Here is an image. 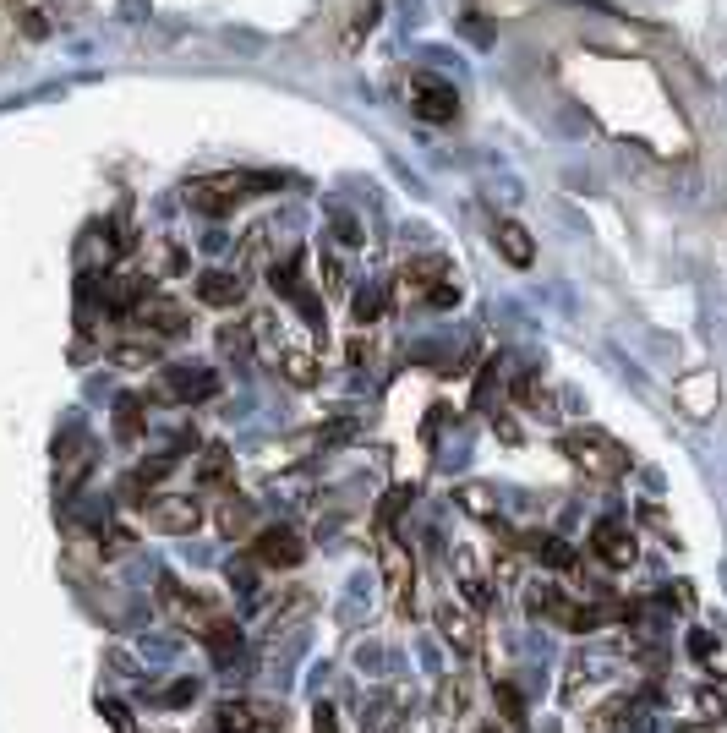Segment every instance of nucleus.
I'll list each match as a JSON object with an SVG mask.
<instances>
[{"mask_svg":"<svg viewBox=\"0 0 727 733\" xmlns=\"http://www.w3.org/2000/svg\"><path fill=\"white\" fill-rule=\"evenodd\" d=\"M192 695H197V684H192V679H181V684H170V690H164V701H170V706H186Z\"/></svg>","mask_w":727,"mask_h":733,"instance_id":"25","label":"nucleus"},{"mask_svg":"<svg viewBox=\"0 0 727 733\" xmlns=\"http://www.w3.org/2000/svg\"><path fill=\"white\" fill-rule=\"evenodd\" d=\"M230 586H236L241 597H252V591H257V575H252V564H230Z\"/></svg>","mask_w":727,"mask_h":733,"instance_id":"22","label":"nucleus"},{"mask_svg":"<svg viewBox=\"0 0 727 733\" xmlns=\"http://www.w3.org/2000/svg\"><path fill=\"white\" fill-rule=\"evenodd\" d=\"M252 553H257V564H268V569H296L301 558H307L301 537H296V531H285V526H263Z\"/></svg>","mask_w":727,"mask_h":733,"instance_id":"5","label":"nucleus"},{"mask_svg":"<svg viewBox=\"0 0 727 733\" xmlns=\"http://www.w3.org/2000/svg\"><path fill=\"white\" fill-rule=\"evenodd\" d=\"M492 241H498V252L514 263V269H531L536 247H531V236H525V225H514V219H503V225L492 230Z\"/></svg>","mask_w":727,"mask_h":733,"instance_id":"9","label":"nucleus"},{"mask_svg":"<svg viewBox=\"0 0 727 733\" xmlns=\"http://www.w3.org/2000/svg\"><path fill=\"white\" fill-rule=\"evenodd\" d=\"M115 362H121V367H154V340H148V345H121Z\"/></svg>","mask_w":727,"mask_h":733,"instance_id":"21","label":"nucleus"},{"mask_svg":"<svg viewBox=\"0 0 727 733\" xmlns=\"http://www.w3.org/2000/svg\"><path fill=\"white\" fill-rule=\"evenodd\" d=\"M323 274H328L323 285L339 290V285H345V258H339V252H323Z\"/></svg>","mask_w":727,"mask_h":733,"instance_id":"23","label":"nucleus"},{"mask_svg":"<svg viewBox=\"0 0 727 733\" xmlns=\"http://www.w3.org/2000/svg\"><path fill=\"white\" fill-rule=\"evenodd\" d=\"M591 553L602 558V564L624 569L629 558H635V531H629L624 520H602V526L591 531Z\"/></svg>","mask_w":727,"mask_h":733,"instance_id":"7","label":"nucleus"},{"mask_svg":"<svg viewBox=\"0 0 727 733\" xmlns=\"http://www.w3.org/2000/svg\"><path fill=\"white\" fill-rule=\"evenodd\" d=\"M618 717H629V701H607V706H596V712H591V733H613V728H618Z\"/></svg>","mask_w":727,"mask_h":733,"instance_id":"18","label":"nucleus"},{"mask_svg":"<svg viewBox=\"0 0 727 733\" xmlns=\"http://www.w3.org/2000/svg\"><path fill=\"white\" fill-rule=\"evenodd\" d=\"M246 526H252V515H246V504H230V509H225V531H230V537H236V531H246Z\"/></svg>","mask_w":727,"mask_h":733,"instance_id":"24","label":"nucleus"},{"mask_svg":"<svg viewBox=\"0 0 727 733\" xmlns=\"http://www.w3.org/2000/svg\"><path fill=\"white\" fill-rule=\"evenodd\" d=\"M252 323H236V329H219V351L230 356V362H252Z\"/></svg>","mask_w":727,"mask_h":733,"instance_id":"12","label":"nucleus"},{"mask_svg":"<svg viewBox=\"0 0 727 733\" xmlns=\"http://www.w3.org/2000/svg\"><path fill=\"white\" fill-rule=\"evenodd\" d=\"M410 110L421 115V121H454L460 115V93H454V83H443V77H432V72H421L416 83H410Z\"/></svg>","mask_w":727,"mask_h":733,"instance_id":"2","label":"nucleus"},{"mask_svg":"<svg viewBox=\"0 0 727 733\" xmlns=\"http://www.w3.org/2000/svg\"><path fill=\"white\" fill-rule=\"evenodd\" d=\"M230 476V449L225 444H214V449H203V465H197V482L203 487H219Z\"/></svg>","mask_w":727,"mask_h":733,"instance_id":"13","label":"nucleus"},{"mask_svg":"<svg viewBox=\"0 0 727 733\" xmlns=\"http://www.w3.org/2000/svg\"><path fill=\"white\" fill-rule=\"evenodd\" d=\"M405 285L410 290H421V296H427L432 285H443V279H449V258H438V252H432V258H416V263H405Z\"/></svg>","mask_w":727,"mask_h":733,"instance_id":"10","label":"nucleus"},{"mask_svg":"<svg viewBox=\"0 0 727 733\" xmlns=\"http://www.w3.org/2000/svg\"><path fill=\"white\" fill-rule=\"evenodd\" d=\"M525 548H531L536 558H547V564H558V569L574 564V548H569L564 537H542V531H536V537H525Z\"/></svg>","mask_w":727,"mask_h":733,"instance_id":"14","label":"nucleus"},{"mask_svg":"<svg viewBox=\"0 0 727 733\" xmlns=\"http://www.w3.org/2000/svg\"><path fill=\"white\" fill-rule=\"evenodd\" d=\"M438 630H443V641H449V646H460V651H471V646H476V624L465 619L460 608H449V602L438 608Z\"/></svg>","mask_w":727,"mask_h":733,"instance_id":"11","label":"nucleus"},{"mask_svg":"<svg viewBox=\"0 0 727 733\" xmlns=\"http://www.w3.org/2000/svg\"><path fill=\"white\" fill-rule=\"evenodd\" d=\"M285 378L290 383H301V389H307V383H318V362H312V356H285Z\"/></svg>","mask_w":727,"mask_h":733,"instance_id":"19","label":"nucleus"},{"mask_svg":"<svg viewBox=\"0 0 727 733\" xmlns=\"http://www.w3.org/2000/svg\"><path fill=\"white\" fill-rule=\"evenodd\" d=\"M148 526L154 531H170V537H186V531L203 526V504L192 493H164V498H148L143 504Z\"/></svg>","mask_w":727,"mask_h":733,"instance_id":"1","label":"nucleus"},{"mask_svg":"<svg viewBox=\"0 0 727 733\" xmlns=\"http://www.w3.org/2000/svg\"><path fill=\"white\" fill-rule=\"evenodd\" d=\"M137 323L148 329V340H175V334L192 329V312L170 296H148L143 307H137Z\"/></svg>","mask_w":727,"mask_h":733,"instance_id":"4","label":"nucleus"},{"mask_svg":"<svg viewBox=\"0 0 727 733\" xmlns=\"http://www.w3.org/2000/svg\"><path fill=\"white\" fill-rule=\"evenodd\" d=\"M241 296H246V279L241 274H225V269L197 274V301H208V307H236Z\"/></svg>","mask_w":727,"mask_h":733,"instance_id":"8","label":"nucleus"},{"mask_svg":"<svg viewBox=\"0 0 727 733\" xmlns=\"http://www.w3.org/2000/svg\"><path fill=\"white\" fill-rule=\"evenodd\" d=\"M465 597H471L476 608H482V602H487V586H482V580H465Z\"/></svg>","mask_w":727,"mask_h":733,"instance_id":"27","label":"nucleus"},{"mask_svg":"<svg viewBox=\"0 0 727 733\" xmlns=\"http://www.w3.org/2000/svg\"><path fill=\"white\" fill-rule=\"evenodd\" d=\"M356 662H361L367 673H389V668H394V657H389V651H383L378 641H367V646H361V651H356Z\"/></svg>","mask_w":727,"mask_h":733,"instance_id":"20","label":"nucleus"},{"mask_svg":"<svg viewBox=\"0 0 727 733\" xmlns=\"http://www.w3.org/2000/svg\"><path fill=\"white\" fill-rule=\"evenodd\" d=\"M328 230H334V241H339V247H361V225H356V219H350V214H339V208H334V214H328Z\"/></svg>","mask_w":727,"mask_h":733,"instance_id":"17","label":"nucleus"},{"mask_svg":"<svg viewBox=\"0 0 727 733\" xmlns=\"http://www.w3.org/2000/svg\"><path fill=\"white\" fill-rule=\"evenodd\" d=\"M164 383H170V394L181 405H203L219 394V372L203 367V362H175L170 372H164Z\"/></svg>","mask_w":727,"mask_h":733,"instance_id":"3","label":"nucleus"},{"mask_svg":"<svg viewBox=\"0 0 727 733\" xmlns=\"http://www.w3.org/2000/svg\"><path fill=\"white\" fill-rule=\"evenodd\" d=\"M186 197H192V208H203V214H225V208H236L241 197H252V192H246V176H219V181H197Z\"/></svg>","mask_w":727,"mask_h":733,"instance_id":"6","label":"nucleus"},{"mask_svg":"<svg viewBox=\"0 0 727 733\" xmlns=\"http://www.w3.org/2000/svg\"><path fill=\"white\" fill-rule=\"evenodd\" d=\"M564 181L574 186V192H591V186H596V181H591V170H580V165H569V170H564Z\"/></svg>","mask_w":727,"mask_h":733,"instance_id":"26","label":"nucleus"},{"mask_svg":"<svg viewBox=\"0 0 727 733\" xmlns=\"http://www.w3.org/2000/svg\"><path fill=\"white\" fill-rule=\"evenodd\" d=\"M115 411H121V416H115V433H121V438H137V433H143V400H121Z\"/></svg>","mask_w":727,"mask_h":733,"instance_id":"16","label":"nucleus"},{"mask_svg":"<svg viewBox=\"0 0 727 733\" xmlns=\"http://www.w3.org/2000/svg\"><path fill=\"white\" fill-rule=\"evenodd\" d=\"M350 307H356V323H378L383 307H389V296H383L378 285H361L356 296H350Z\"/></svg>","mask_w":727,"mask_h":733,"instance_id":"15","label":"nucleus"}]
</instances>
